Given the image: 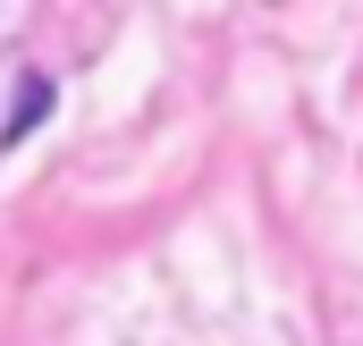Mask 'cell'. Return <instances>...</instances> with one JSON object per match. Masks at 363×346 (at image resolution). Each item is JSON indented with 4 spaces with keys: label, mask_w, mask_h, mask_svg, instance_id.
Here are the masks:
<instances>
[{
    "label": "cell",
    "mask_w": 363,
    "mask_h": 346,
    "mask_svg": "<svg viewBox=\"0 0 363 346\" xmlns=\"http://www.w3.org/2000/svg\"><path fill=\"white\" fill-rule=\"evenodd\" d=\"M43 118H51V77H17V101H9V127H0V144H26Z\"/></svg>",
    "instance_id": "1"
}]
</instances>
